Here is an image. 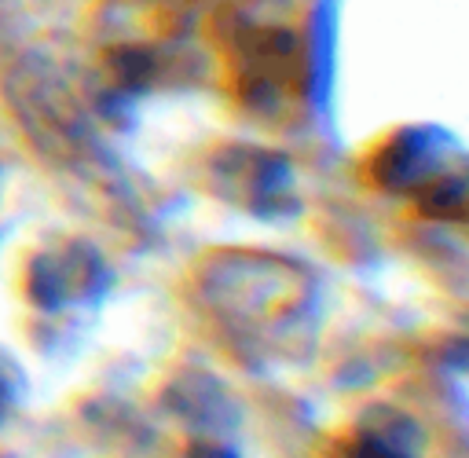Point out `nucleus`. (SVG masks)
Here are the masks:
<instances>
[{
	"label": "nucleus",
	"mask_w": 469,
	"mask_h": 458,
	"mask_svg": "<svg viewBox=\"0 0 469 458\" xmlns=\"http://www.w3.org/2000/svg\"><path fill=\"white\" fill-rule=\"evenodd\" d=\"M180 458H235V455L228 448H220L216 440H198V443H191Z\"/></svg>",
	"instance_id": "obj_2"
},
{
	"label": "nucleus",
	"mask_w": 469,
	"mask_h": 458,
	"mask_svg": "<svg viewBox=\"0 0 469 458\" xmlns=\"http://www.w3.org/2000/svg\"><path fill=\"white\" fill-rule=\"evenodd\" d=\"M327 458H414L396 437L377 429H352L327 443Z\"/></svg>",
	"instance_id": "obj_1"
},
{
	"label": "nucleus",
	"mask_w": 469,
	"mask_h": 458,
	"mask_svg": "<svg viewBox=\"0 0 469 458\" xmlns=\"http://www.w3.org/2000/svg\"><path fill=\"white\" fill-rule=\"evenodd\" d=\"M4 400H8V389H4V381H0V411H4Z\"/></svg>",
	"instance_id": "obj_3"
}]
</instances>
